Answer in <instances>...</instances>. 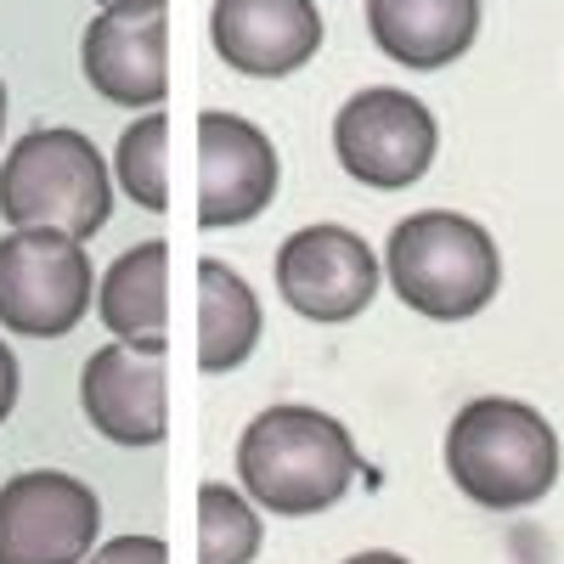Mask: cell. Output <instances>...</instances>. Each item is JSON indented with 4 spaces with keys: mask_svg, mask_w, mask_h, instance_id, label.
<instances>
[{
    "mask_svg": "<svg viewBox=\"0 0 564 564\" xmlns=\"http://www.w3.org/2000/svg\"><path fill=\"white\" fill-rule=\"evenodd\" d=\"M361 475L350 430L305 401H276L249 417L238 435V486L271 520H311L345 502Z\"/></svg>",
    "mask_w": 564,
    "mask_h": 564,
    "instance_id": "1",
    "label": "cell"
},
{
    "mask_svg": "<svg viewBox=\"0 0 564 564\" xmlns=\"http://www.w3.org/2000/svg\"><path fill=\"white\" fill-rule=\"evenodd\" d=\"M441 457L452 486L491 513H520L542 502L558 480L553 423L531 401H513V395H480L457 406Z\"/></svg>",
    "mask_w": 564,
    "mask_h": 564,
    "instance_id": "2",
    "label": "cell"
},
{
    "mask_svg": "<svg viewBox=\"0 0 564 564\" xmlns=\"http://www.w3.org/2000/svg\"><path fill=\"white\" fill-rule=\"evenodd\" d=\"M113 215V170L74 124H40L0 159V220L12 231L97 238Z\"/></svg>",
    "mask_w": 564,
    "mask_h": 564,
    "instance_id": "3",
    "label": "cell"
},
{
    "mask_svg": "<svg viewBox=\"0 0 564 564\" xmlns=\"http://www.w3.org/2000/svg\"><path fill=\"white\" fill-rule=\"evenodd\" d=\"M384 276L406 311L430 322H468L497 300L502 254L480 220L457 209H417L390 226Z\"/></svg>",
    "mask_w": 564,
    "mask_h": 564,
    "instance_id": "4",
    "label": "cell"
},
{
    "mask_svg": "<svg viewBox=\"0 0 564 564\" xmlns=\"http://www.w3.org/2000/svg\"><path fill=\"white\" fill-rule=\"evenodd\" d=\"M97 271L90 249L63 231H7L0 238V327L18 339H63L90 316Z\"/></svg>",
    "mask_w": 564,
    "mask_h": 564,
    "instance_id": "5",
    "label": "cell"
},
{
    "mask_svg": "<svg viewBox=\"0 0 564 564\" xmlns=\"http://www.w3.org/2000/svg\"><path fill=\"white\" fill-rule=\"evenodd\" d=\"M441 153V124L412 90L367 85L334 113V159L372 193H406L430 175Z\"/></svg>",
    "mask_w": 564,
    "mask_h": 564,
    "instance_id": "6",
    "label": "cell"
},
{
    "mask_svg": "<svg viewBox=\"0 0 564 564\" xmlns=\"http://www.w3.org/2000/svg\"><path fill=\"white\" fill-rule=\"evenodd\" d=\"M79 74L102 102L153 113L170 90V0H113L79 34Z\"/></svg>",
    "mask_w": 564,
    "mask_h": 564,
    "instance_id": "7",
    "label": "cell"
},
{
    "mask_svg": "<svg viewBox=\"0 0 564 564\" xmlns=\"http://www.w3.org/2000/svg\"><path fill=\"white\" fill-rule=\"evenodd\" d=\"M102 536V502L79 475L29 468L0 486V564H85Z\"/></svg>",
    "mask_w": 564,
    "mask_h": 564,
    "instance_id": "8",
    "label": "cell"
},
{
    "mask_svg": "<svg viewBox=\"0 0 564 564\" xmlns=\"http://www.w3.org/2000/svg\"><path fill=\"white\" fill-rule=\"evenodd\" d=\"M379 282H384L379 254L367 249L361 231L339 220L300 226L276 249V294L289 300V311L322 327L356 322L372 305V294H379Z\"/></svg>",
    "mask_w": 564,
    "mask_h": 564,
    "instance_id": "9",
    "label": "cell"
},
{
    "mask_svg": "<svg viewBox=\"0 0 564 564\" xmlns=\"http://www.w3.org/2000/svg\"><path fill=\"white\" fill-rule=\"evenodd\" d=\"M276 186H282V159L254 119L226 108L198 113V226L204 231L249 226L254 215L271 209Z\"/></svg>",
    "mask_w": 564,
    "mask_h": 564,
    "instance_id": "10",
    "label": "cell"
},
{
    "mask_svg": "<svg viewBox=\"0 0 564 564\" xmlns=\"http://www.w3.org/2000/svg\"><path fill=\"white\" fill-rule=\"evenodd\" d=\"M327 40L316 0H215L209 45L231 74L289 79L300 74Z\"/></svg>",
    "mask_w": 564,
    "mask_h": 564,
    "instance_id": "11",
    "label": "cell"
},
{
    "mask_svg": "<svg viewBox=\"0 0 564 564\" xmlns=\"http://www.w3.org/2000/svg\"><path fill=\"white\" fill-rule=\"evenodd\" d=\"M79 406L90 430L113 446H164L170 435V390L164 356H141L130 345H102L79 367Z\"/></svg>",
    "mask_w": 564,
    "mask_h": 564,
    "instance_id": "12",
    "label": "cell"
},
{
    "mask_svg": "<svg viewBox=\"0 0 564 564\" xmlns=\"http://www.w3.org/2000/svg\"><path fill=\"white\" fill-rule=\"evenodd\" d=\"M372 45L412 74H441L480 34V0H367Z\"/></svg>",
    "mask_w": 564,
    "mask_h": 564,
    "instance_id": "13",
    "label": "cell"
},
{
    "mask_svg": "<svg viewBox=\"0 0 564 564\" xmlns=\"http://www.w3.org/2000/svg\"><path fill=\"white\" fill-rule=\"evenodd\" d=\"M97 316L119 345L141 356H164L170 345V243L164 238L124 249L97 276Z\"/></svg>",
    "mask_w": 564,
    "mask_h": 564,
    "instance_id": "14",
    "label": "cell"
},
{
    "mask_svg": "<svg viewBox=\"0 0 564 564\" xmlns=\"http://www.w3.org/2000/svg\"><path fill=\"white\" fill-rule=\"evenodd\" d=\"M265 334L260 294L226 260H198V367L238 372Z\"/></svg>",
    "mask_w": 564,
    "mask_h": 564,
    "instance_id": "15",
    "label": "cell"
},
{
    "mask_svg": "<svg viewBox=\"0 0 564 564\" xmlns=\"http://www.w3.org/2000/svg\"><path fill=\"white\" fill-rule=\"evenodd\" d=\"M113 181L135 209H148V215L170 209V113L164 108L124 124L119 148H113Z\"/></svg>",
    "mask_w": 564,
    "mask_h": 564,
    "instance_id": "16",
    "label": "cell"
},
{
    "mask_svg": "<svg viewBox=\"0 0 564 564\" xmlns=\"http://www.w3.org/2000/svg\"><path fill=\"white\" fill-rule=\"evenodd\" d=\"M265 542L260 508L226 480L198 486V564H254Z\"/></svg>",
    "mask_w": 564,
    "mask_h": 564,
    "instance_id": "17",
    "label": "cell"
},
{
    "mask_svg": "<svg viewBox=\"0 0 564 564\" xmlns=\"http://www.w3.org/2000/svg\"><path fill=\"white\" fill-rule=\"evenodd\" d=\"M85 564H170V547H164V536H141V531H130V536L102 542Z\"/></svg>",
    "mask_w": 564,
    "mask_h": 564,
    "instance_id": "18",
    "label": "cell"
},
{
    "mask_svg": "<svg viewBox=\"0 0 564 564\" xmlns=\"http://www.w3.org/2000/svg\"><path fill=\"white\" fill-rule=\"evenodd\" d=\"M18 384H23V372H18V356H12V345L0 339V423L12 417V406H18Z\"/></svg>",
    "mask_w": 564,
    "mask_h": 564,
    "instance_id": "19",
    "label": "cell"
},
{
    "mask_svg": "<svg viewBox=\"0 0 564 564\" xmlns=\"http://www.w3.org/2000/svg\"><path fill=\"white\" fill-rule=\"evenodd\" d=\"M345 564H412L406 553H390V547H367V553H350Z\"/></svg>",
    "mask_w": 564,
    "mask_h": 564,
    "instance_id": "20",
    "label": "cell"
},
{
    "mask_svg": "<svg viewBox=\"0 0 564 564\" xmlns=\"http://www.w3.org/2000/svg\"><path fill=\"white\" fill-rule=\"evenodd\" d=\"M0 130H7V85H0Z\"/></svg>",
    "mask_w": 564,
    "mask_h": 564,
    "instance_id": "21",
    "label": "cell"
},
{
    "mask_svg": "<svg viewBox=\"0 0 564 564\" xmlns=\"http://www.w3.org/2000/svg\"><path fill=\"white\" fill-rule=\"evenodd\" d=\"M90 7H113V0H90Z\"/></svg>",
    "mask_w": 564,
    "mask_h": 564,
    "instance_id": "22",
    "label": "cell"
}]
</instances>
